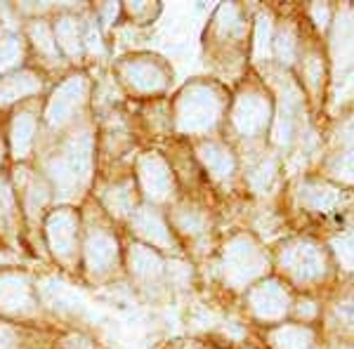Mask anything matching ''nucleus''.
<instances>
[{"label": "nucleus", "instance_id": "f257e3e1", "mask_svg": "<svg viewBox=\"0 0 354 349\" xmlns=\"http://www.w3.org/2000/svg\"><path fill=\"white\" fill-rule=\"evenodd\" d=\"M277 269L295 293L326 295L340 279L326 241L312 232L283 238L277 250Z\"/></svg>", "mask_w": 354, "mask_h": 349}, {"label": "nucleus", "instance_id": "f03ea898", "mask_svg": "<svg viewBox=\"0 0 354 349\" xmlns=\"http://www.w3.org/2000/svg\"><path fill=\"white\" fill-rule=\"evenodd\" d=\"M295 201L302 208V215L312 217V220L333 222L354 215V191L335 185V182L326 180L319 173H305L298 180V189H295Z\"/></svg>", "mask_w": 354, "mask_h": 349}, {"label": "nucleus", "instance_id": "7ed1b4c3", "mask_svg": "<svg viewBox=\"0 0 354 349\" xmlns=\"http://www.w3.org/2000/svg\"><path fill=\"white\" fill-rule=\"evenodd\" d=\"M225 97L210 83H192L182 90L175 104V125L180 133L201 135L220 121Z\"/></svg>", "mask_w": 354, "mask_h": 349}, {"label": "nucleus", "instance_id": "20e7f679", "mask_svg": "<svg viewBox=\"0 0 354 349\" xmlns=\"http://www.w3.org/2000/svg\"><path fill=\"white\" fill-rule=\"evenodd\" d=\"M222 267H225V279L234 288H245V285L258 283L265 279V272L270 267V255L255 238L234 236L225 245V255H222Z\"/></svg>", "mask_w": 354, "mask_h": 349}, {"label": "nucleus", "instance_id": "39448f33", "mask_svg": "<svg viewBox=\"0 0 354 349\" xmlns=\"http://www.w3.org/2000/svg\"><path fill=\"white\" fill-rule=\"evenodd\" d=\"M322 328L328 342L354 345V276H340L338 283L324 295Z\"/></svg>", "mask_w": 354, "mask_h": 349}, {"label": "nucleus", "instance_id": "423d86ee", "mask_svg": "<svg viewBox=\"0 0 354 349\" xmlns=\"http://www.w3.org/2000/svg\"><path fill=\"white\" fill-rule=\"evenodd\" d=\"M295 290L281 276L260 279L248 288V307L258 321L267 326H279L290 319Z\"/></svg>", "mask_w": 354, "mask_h": 349}, {"label": "nucleus", "instance_id": "0eeeda50", "mask_svg": "<svg viewBox=\"0 0 354 349\" xmlns=\"http://www.w3.org/2000/svg\"><path fill=\"white\" fill-rule=\"evenodd\" d=\"M274 100L267 90H245L234 100L232 125L241 137L267 135L274 125Z\"/></svg>", "mask_w": 354, "mask_h": 349}, {"label": "nucleus", "instance_id": "6e6552de", "mask_svg": "<svg viewBox=\"0 0 354 349\" xmlns=\"http://www.w3.org/2000/svg\"><path fill=\"white\" fill-rule=\"evenodd\" d=\"M330 76L354 66V5H335V15L326 33Z\"/></svg>", "mask_w": 354, "mask_h": 349}, {"label": "nucleus", "instance_id": "1a4fd4ad", "mask_svg": "<svg viewBox=\"0 0 354 349\" xmlns=\"http://www.w3.org/2000/svg\"><path fill=\"white\" fill-rule=\"evenodd\" d=\"M267 340L272 349H328V337L322 326H307L295 321H283L270 326Z\"/></svg>", "mask_w": 354, "mask_h": 349}, {"label": "nucleus", "instance_id": "9d476101", "mask_svg": "<svg viewBox=\"0 0 354 349\" xmlns=\"http://www.w3.org/2000/svg\"><path fill=\"white\" fill-rule=\"evenodd\" d=\"M140 182L151 201H165L173 194V173L158 153H145L140 158Z\"/></svg>", "mask_w": 354, "mask_h": 349}, {"label": "nucleus", "instance_id": "9b49d317", "mask_svg": "<svg viewBox=\"0 0 354 349\" xmlns=\"http://www.w3.org/2000/svg\"><path fill=\"white\" fill-rule=\"evenodd\" d=\"M88 83L83 76H71L64 81L59 88L55 90L53 100L48 104V123L50 125H62L71 118V113L76 111V106L83 102Z\"/></svg>", "mask_w": 354, "mask_h": 349}, {"label": "nucleus", "instance_id": "f8f14e48", "mask_svg": "<svg viewBox=\"0 0 354 349\" xmlns=\"http://www.w3.org/2000/svg\"><path fill=\"white\" fill-rule=\"evenodd\" d=\"M125 81L133 85L140 93H161L168 83V73L165 68L158 64L151 57H140V59L125 62L121 66Z\"/></svg>", "mask_w": 354, "mask_h": 349}, {"label": "nucleus", "instance_id": "ddd939ff", "mask_svg": "<svg viewBox=\"0 0 354 349\" xmlns=\"http://www.w3.org/2000/svg\"><path fill=\"white\" fill-rule=\"evenodd\" d=\"M335 185L354 191V147L345 149H328L319 161V168L314 170Z\"/></svg>", "mask_w": 354, "mask_h": 349}, {"label": "nucleus", "instance_id": "4468645a", "mask_svg": "<svg viewBox=\"0 0 354 349\" xmlns=\"http://www.w3.org/2000/svg\"><path fill=\"white\" fill-rule=\"evenodd\" d=\"M133 227L135 232L145 238L147 243L156 245V248H173V236L170 229L163 222V217L151 208H140L133 215Z\"/></svg>", "mask_w": 354, "mask_h": 349}, {"label": "nucleus", "instance_id": "2eb2a0df", "mask_svg": "<svg viewBox=\"0 0 354 349\" xmlns=\"http://www.w3.org/2000/svg\"><path fill=\"white\" fill-rule=\"evenodd\" d=\"M31 307V285L19 274L0 276V309L10 314L24 312Z\"/></svg>", "mask_w": 354, "mask_h": 349}, {"label": "nucleus", "instance_id": "dca6fc26", "mask_svg": "<svg viewBox=\"0 0 354 349\" xmlns=\"http://www.w3.org/2000/svg\"><path fill=\"white\" fill-rule=\"evenodd\" d=\"M324 241L338 265L340 276H354V225H347V220L340 222L338 232Z\"/></svg>", "mask_w": 354, "mask_h": 349}, {"label": "nucleus", "instance_id": "f3484780", "mask_svg": "<svg viewBox=\"0 0 354 349\" xmlns=\"http://www.w3.org/2000/svg\"><path fill=\"white\" fill-rule=\"evenodd\" d=\"M48 241L59 257H66L76 243V217L68 210H59L48 220Z\"/></svg>", "mask_w": 354, "mask_h": 349}, {"label": "nucleus", "instance_id": "a211bd4d", "mask_svg": "<svg viewBox=\"0 0 354 349\" xmlns=\"http://www.w3.org/2000/svg\"><path fill=\"white\" fill-rule=\"evenodd\" d=\"M64 161L68 163V168L73 170V175L78 177V182H88L90 168H93V140L88 133H81L78 137H73L66 147Z\"/></svg>", "mask_w": 354, "mask_h": 349}, {"label": "nucleus", "instance_id": "6ab92c4d", "mask_svg": "<svg viewBox=\"0 0 354 349\" xmlns=\"http://www.w3.org/2000/svg\"><path fill=\"white\" fill-rule=\"evenodd\" d=\"M198 158L205 165V170L213 177H218V180H227L236 170L234 153L227 147L218 144V142H208V144L198 147Z\"/></svg>", "mask_w": 354, "mask_h": 349}, {"label": "nucleus", "instance_id": "aec40b11", "mask_svg": "<svg viewBox=\"0 0 354 349\" xmlns=\"http://www.w3.org/2000/svg\"><path fill=\"white\" fill-rule=\"evenodd\" d=\"M118 253V245L116 241L109 236V234L104 232H97L90 236L88 241V248H85V262H88L90 269H95V272H102V269H106L113 262V257Z\"/></svg>", "mask_w": 354, "mask_h": 349}, {"label": "nucleus", "instance_id": "412c9836", "mask_svg": "<svg viewBox=\"0 0 354 349\" xmlns=\"http://www.w3.org/2000/svg\"><path fill=\"white\" fill-rule=\"evenodd\" d=\"M41 90V83L33 73H17V76H10V78H3L0 81V104L5 102H12V100H19V97H26V95H33Z\"/></svg>", "mask_w": 354, "mask_h": 349}, {"label": "nucleus", "instance_id": "4be33fe9", "mask_svg": "<svg viewBox=\"0 0 354 349\" xmlns=\"http://www.w3.org/2000/svg\"><path fill=\"white\" fill-rule=\"evenodd\" d=\"M130 269L142 279H156L163 272V262L147 245H133L130 248Z\"/></svg>", "mask_w": 354, "mask_h": 349}, {"label": "nucleus", "instance_id": "5701e85b", "mask_svg": "<svg viewBox=\"0 0 354 349\" xmlns=\"http://www.w3.org/2000/svg\"><path fill=\"white\" fill-rule=\"evenodd\" d=\"M33 133H36V121L28 113H21V116L15 118L12 123V151L17 158H24L31 151L33 144Z\"/></svg>", "mask_w": 354, "mask_h": 349}, {"label": "nucleus", "instance_id": "b1692460", "mask_svg": "<svg viewBox=\"0 0 354 349\" xmlns=\"http://www.w3.org/2000/svg\"><path fill=\"white\" fill-rule=\"evenodd\" d=\"M55 41H59V45L66 50L68 55H78V53H81L83 38H81V28H78L76 19H71V17H64V19L57 21Z\"/></svg>", "mask_w": 354, "mask_h": 349}, {"label": "nucleus", "instance_id": "393cba45", "mask_svg": "<svg viewBox=\"0 0 354 349\" xmlns=\"http://www.w3.org/2000/svg\"><path fill=\"white\" fill-rule=\"evenodd\" d=\"M279 175V161L277 158H262V163L258 165V168H253L248 173V185L253 191L262 194L265 189L272 187V182L277 180Z\"/></svg>", "mask_w": 354, "mask_h": 349}, {"label": "nucleus", "instance_id": "a878e982", "mask_svg": "<svg viewBox=\"0 0 354 349\" xmlns=\"http://www.w3.org/2000/svg\"><path fill=\"white\" fill-rule=\"evenodd\" d=\"M50 177H53V182L57 185V189L62 191V196H68V194H73V189H76L81 182H78V177L73 175V170L68 168V163L64 158H55L53 163H50Z\"/></svg>", "mask_w": 354, "mask_h": 349}, {"label": "nucleus", "instance_id": "bb28decb", "mask_svg": "<svg viewBox=\"0 0 354 349\" xmlns=\"http://www.w3.org/2000/svg\"><path fill=\"white\" fill-rule=\"evenodd\" d=\"M106 205H109L111 213L116 215H125L133 210V194H130V185H121V187H113L106 191L104 196Z\"/></svg>", "mask_w": 354, "mask_h": 349}, {"label": "nucleus", "instance_id": "cd10ccee", "mask_svg": "<svg viewBox=\"0 0 354 349\" xmlns=\"http://www.w3.org/2000/svg\"><path fill=\"white\" fill-rule=\"evenodd\" d=\"M175 225L177 229H182V232L192 234V236H198L205 229V217L201 213H196V210L187 208V210H182V213H177Z\"/></svg>", "mask_w": 354, "mask_h": 349}, {"label": "nucleus", "instance_id": "c85d7f7f", "mask_svg": "<svg viewBox=\"0 0 354 349\" xmlns=\"http://www.w3.org/2000/svg\"><path fill=\"white\" fill-rule=\"evenodd\" d=\"M31 36H33V43H36V48L41 50V53H45L48 57L55 55L57 41H55L53 33H50L48 26H45V24H33L31 26Z\"/></svg>", "mask_w": 354, "mask_h": 349}, {"label": "nucleus", "instance_id": "c756f323", "mask_svg": "<svg viewBox=\"0 0 354 349\" xmlns=\"http://www.w3.org/2000/svg\"><path fill=\"white\" fill-rule=\"evenodd\" d=\"M21 55V48L15 38H3L0 41V71L8 66H12Z\"/></svg>", "mask_w": 354, "mask_h": 349}, {"label": "nucleus", "instance_id": "7c9ffc66", "mask_svg": "<svg viewBox=\"0 0 354 349\" xmlns=\"http://www.w3.org/2000/svg\"><path fill=\"white\" fill-rule=\"evenodd\" d=\"M10 210H12V191L0 182V213H10Z\"/></svg>", "mask_w": 354, "mask_h": 349}, {"label": "nucleus", "instance_id": "2f4dec72", "mask_svg": "<svg viewBox=\"0 0 354 349\" xmlns=\"http://www.w3.org/2000/svg\"><path fill=\"white\" fill-rule=\"evenodd\" d=\"M12 342H15L12 330L0 326V349H12Z\"/></svg>", "mask_w": 354, "mask_h": 349}]
</instances>
